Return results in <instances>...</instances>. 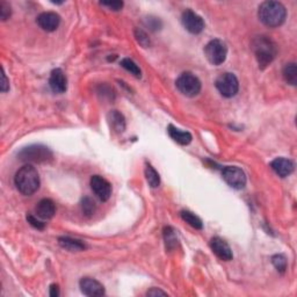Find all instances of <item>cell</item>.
Returning <instances> with one entry per match:
<instances>
[{
	"label": "cell",
	"instance_id": "cell-21",
	"mask_svg": "<svg viewBox=\"0 0 297 297\" xmlns=\"http://www.w3.org/2000/svg\"><path fill=\"white\" fill-rule=\"evenodd\" d=\"M180 216L183 220L188 223L189 225L193 226L194 229H198V230H201L203 228V223L202 221L200 220V217L196 216L195 214H193L192 211H188V210H184L180 213Z\"/></svg>",
	"mask_w": 297,
	"mask_h": 297
},
{
	"label": "cell",
	"instance_id": "cell-29",
	"mask_svg": "<svg viewBox=\"0 0 297 297\" xmlns=\"http://www.w3.org/2000/svg\"><path fill=\"white\" fill-rule=\"evenodd\" d=\"M100 4L102 6L108 7L110 11H115V12H117V11H120L123 7V3L122 2H102Z\"/></svg>",
	"mask_w": 297,
	"mask_h": 297
},
{
	"label": "cell",
	"instance_id": "cell-19",
	"mask_svg": "<svg viewBox=\"0 0 297 297\" xmlns=\"http://www.w3.org/2000/svg\"><path fill=\"white\" fill-rule=\"evenodd\" d=\"M58 244L61 245V247L65 248L70 252H78V251H84L86 248V245H85L81 240L70 238V237H61L58 238Z\"/></svg>",
	"mask_w": 297,
	"mask_h": 297
},
{
	"label": "cell",
	"instance_id": "cell-17",
	"mask_svg": "<svg viewBox=\"0 0 297 297\" xmlns=\"http://www.w3.org/2000/svg\"><path fill=\"white\" fill-rule=\"evenodd\" d=\"M167 132H169L171 138H172L174 142L180 144V145H188L193 139L191 132L183 131V130L174 127L173 124L169 125V128H167Z\"/></svg>",
	"mask_w": 297,
	"mask_h": 297
},
{
	"label": "cell",
	"instance_id": "cell-26",
	"mask_svg": "<svg viewBox=\"0 0 297 297\" xmlns=\"http://www.w3.org/2000/svg\"><path fill=\"white\" fill-rule=\"evenodd\" d=\"M81 209H83V213L86 216H92L95 211V203L90 198H85L81 201Z\"/></svg>",
	"mask_w": 297,
	"mask_h": 297
},
{
	"label": "cell",
	"instance_id": "cell-15",
	"mask_svg": "<svg viewBox=\"0 0 297 297\" xmlns=\"http://www.w3.org/2000/svg\"><path fill=\"white\" fill-rule=\"evenodd\" d=\"M270 169H272L274 172H275L278 177L281 178H287L290 176V174L294 172L295 165L290 159L280 157L275 158L274 161L269 164Z\"/></svg>",
	"mask_w": 297,
	"mask_h": 297
},
{
	"label": "cell",
	"instance_id": "cell-24",
	"mask_svg": "<svg viewBox=\"0 0 297 297\" xmlns=\"http://www.w3.org/2000/svg\"><path fill=\"white\" fill-rule=\"evenodd\" d=\"M121 66L123 69L127 70L128 72H130L131 74H133L136 78H140V76H142V72H140V69L139 66L136 64L135 62L132 61V59L130 58H123L121 61Z\"/></svg>",
	"mask_w": 297,
	"mask_h": 297
},
{
	"label": "cell",
	"instance_id": "cell-34",
	"mask_svg": "<svg viewBox=\"0 0 297 297\" xmlns=\"http://www.w3.org/2000/svg\"><path fill=\"white\" fill-rule=\"evenodd\" d=\"M49 295L51 297H58L59 296V288H58L57 284H51L50 285Z\"/></svg>",
	"mask_w": 297,
	"mask_h": 297
},
{
	"label": "cell",
	"instance_id": "cell-11",
	"mask_svg": "<svg viewBox=\"0 0 297 297\" xmlns=\"http://www.w3.org/2000/svg\"><path fill=\"white\" fill-rule=\"evenodd\" d=\"M210 248L215 254L223 261H230L232 260L233 254L231 247L229 246V244L226 243L224 239L220 238V237H214L210 240Z\"/></svg>",
	"mask_w": 297,
	"mask_h": 297
},
{
	"label": "cell",
	"instance_id": "cell-32",
	"mask_svg": "<svg viewBox=\"0 0 297 297\" xmlns=\"http://www.w3.org/2000/svg\"><path fill=\"white\" fill-rule=\"evenodd\" d=\"M3 73H2V77H3V81H2V92L5 93L10 90V81L7 80V77H6V73H5V70L3 68Z\"/></svg>",
	"mask_w": 297,
	"mask_h": 297
},
{
	"label": "cell",
	"instance_id": "cell-3",
	"mask_svg": "<svg viewBox=\"0 0 297 297\" xmlns=\"http://www.w3.org/2000/svg\"><path fill=\"white\" fill-rule=\"evenodd\" d=\"M252 49L261 69H265L274 61L277 54L276 44L267 36H257L252 42Z\"/></svg>",
	"mask_w": 297,
	"mask_h": 297
},
{
	"label": "cell",
	"instance_id": "cell-31",
	"mask_svg": "<svg viewBox=\"0 0 297 297\" xmlns=\"http://www.w3.org/2000/svg\"><path fill=\"white\" fill-rule=\"evenodd\" d=\"M27 221L29 224H31L32 226H34L35 229H39V230H43L44 226H46V224H44L43 222H41L37 220V218H35L34 216H32V215H28L27 216Z\"/></svg>",
	"mask_w": 297,
	"mask_h": 297
},
{
	"label": "cell",
	"instance_id": "cell-16",
	"mask_svg": "<svg viewBox=\"0 0 297 297\" xmlns=\"http://www.w3.org/2000/svg\"><path fill=\"white\" fill-rule=\"evenodd\" d=\"M36 215L42 220H50L54 217L56 213L55 203L50 199H43L37 203L36 206Z\"/></svg>",
	"mask_w": 297,
	"mask_h": 297
},
{
	"label": "cell",
	"instance_id": "cell-1",
	"mask_svg": "<svg viewBox=\"0 0 297 297\" xmlns=\"http://www.w3.org/2000/svg\"><path fill=\"white\" fill-rule=\"evenodd\" d=\"M14 183H16L18 191L21 194L31 196L40 188L41 181L39 172L33 165L26 164L17 172Z\"/></svg>",
	"mask_w": 297,
	"mask_h": 297
},
{
	"label": "cell",
	"instance_id": "cell-23",
	"mask_svg": "<svg viewBox=\"0 0 297 297\" xmlns=\"http://www.w3.org/2000/svg\"><path fill=\"white\" fill-rule=\"evenodd\" d=\"M164 239H165L167 250H173V248L177 246L178 237L173 228H171V226H166L164 229Z\"/></svg>",
	"mask_w": 297,
	"mask_h": 297
},
{
	"label": "cell",
	"instance_id": "cell-22",
	"mask_svg": "<svg viewBox=\"0 0 297 297\" xmlns=\"http://www.w3.org/2000/svg\"><path fill=\"white\" fill-rule=\"evenodd\" d=\"M145 178L147 184L151 186L152 188H157L161 185V177L157 171H156L151 165H146L145 167Z\"/></svg>",
	"mask_w": 297,
	"mask_h": 297
},
{
	"label": "cell",
	"instance_id": "cell-33",
	"mask_svg": "<svg viewBox=\"0 0 297 297\" xmlns=\"http://www.w3.org/2000/svg\"><path fill=\"white\" fill-rule=\"evenodd\" d=\"M146 295L147 296H166L167 292L163 291V290H161V289H158V288H152V289H150V290H148L146 292Z\"/></svg>",
	"mask_w": 297,
	"mask_h": 297
},
{
	"label": "cell",
	"instance_id": "cell-2",
	"mask_svg": "<svg viewBox=\"0 0 297 297\" xmlns=\"http://www.w3.org/2000/svg\"><path fill=\"white\" fill-rule=\"evenodd\" d=\"M258 17L267 27L276 28L284 22L287 10L278 2H265L259 6Z\"/></svg>",
	"mask_w": 297,
	"mask_h": 297
},
{
	"label": "cell",
	"instance_id": "cell-13",
	"mask_svg": "<svg viewBox=\"0 0 297 297\" xmlns=\"http://www.w3.org/2000/svg\"><path fill=\"white\" fill-rule=\"evenodd\" d=\"M61 24V17L55 12H44L37 18V25L46 32H55Z\"/></svg>",
	"mask_w": 297,
	"mask_h": 297
},
{
	"label": "cell",
	"instance_id": "cell-5",
	"mask_svg": "<svg viewBox=\"0 0 297 297\" xmlns=\"http://www.w3.org/2000/svg\"><path fill=\"white\" fill-rule=\"evenodd\" d=\"M177 88L188 98L198 95L201 91V81L191 72L181 73L176 81Z\"/></svg>",
	"mask_w": 297,
	"mask_h": 297
},
{
	"label": "cell",
	"instance_id": "cell-6",
	"mask_svg": "<svg viewBox=\"0 0 297 297\" xmlns=\"http://www.w3.org/2000/svg\"><path fill=\"white\" fill-rule=\"evenodd\" d=\"M204 55L213 65H221L225 62L228 55V47L223 41L215 39L204 47Z\"/></svg>",
	"mask_w": 297,
	"mask_h": 297
},
{
	"label": "cell",
	"instance_id": "cell-7",
	"mask_svg": "<svg viewBox=\"0 0 297 297\" xmlns=\"http://www.w3.org/2000/svg\"><path fill=\"white\" fill-rule=\"evenodd\" d=\"M216 88L225 98H232L239 90V81L233 73L225 72L222 73L216 79Z\"/></svg>",
	"mask_w": 297,
	"mask_h": 297
},
{
	"label": "cell",
	"instance_id": "cell-9",
	"mask_svg": "<svg viewBox=\"0 0 297 297\" xmlns=\"http://www.w3.org/2000/svg\"><path fill=\"white\" fill-rule=\"evenodd\" d=\"M181 22L186 31L191 34H200L204 29L203 19L192 10H186L181 16Z\"/></svg>",
	"mask_w": 297,
	"mask_h": 297
},
{
	"label": "cell",
	"instance_id": "cell-8",
	"mask_svg": "<svg viewBox=\"0 0 297 297\" xmlns=\"http://www.w3.org/2000/svg\"><path fill=\"white\" fill-rule=\"evenodd\" d=\"M222 177L230 187L243 189L246 186V174L237 166H226L222 171Z\"/></svg>",
	"mask_w": 297,
	"mask_h": 297
},
{
	"label": "cell",
	"instance_id": "cell-12",
	"mask_svg": "<svg viewBox=\"0 0 297 297\" xmlns=\"http://www.w3.org/2000/svg\"><path fill=\"white\" fill-rule=\"evenodd\" d=\"M80 290L86 296H102L105 294V287L99 281L91 277H84L79 282Z\"/></svg>",
	"mask_w": 297,
	"mask_h": 297
},
{
	"label": "cell",
	"instance_id": "cell-20",
	"mask_svg": "<svg viewBox=\"0 0 297 297\" xmlns=\"http://www.w3.org/2000/svg\"><path fill=\"white\" fill-rule=\"evenodd\" d=\"M282 76L285 83L291 85V86H296L297 84V66L295 63H288L285 64L282 71Z\"/></svg>",
	"mask_w": 297,
	"mask_h": 297
},
{
	"label": "cell",
	"instance_id": "cell-4",
	"mask_svg": "<svg viewBox=\"0 0 297 297\" xmlns=\"http://www.w3.org/2000/svg\"><path fill=\"white\" fill-rule=\"evenodd\" d=\"M18 158L26 163H46L53 159V152L48 146L39 144L22 148L18 154Z\"/></svg>",
	"mask_w": 297,
	"mask_h": 297
},
{
	"label": "cell",
	"instance_id": "cell-28",
	"mask_svg": "<svg viewBox=\"0 0 297 297\" xmlns=\"http://www.w3.org/2000/svg\"><path fill=\"white\" fill-rule=\"evenodd\" d=\"M11 6L6 2L0 3V18L3 21H6L11 17Z\"/></svg>",
	"mask_w": 297,
	"mask_h": 297
},
{
	"label": "cell",
	"instance_id": "cell-25",
	"mask_svg": "<svg viewBox=\"0 0 297 297\" xmlns=\"http://www.w3.org/2000/svg\"><path fill=\"white\" fill-rule=\"evenodd\" d=\"M272 262L274 267L277 269V272H280L281 274H283L285 272V269H287V258H285L283 254L273 255Z\"/></svg>",
	"mask_w": 297,
	"mask_h": 297
},
{
	"label": "cell",
	"instance_id": "cell-10",
	"mask_svg": "<svg viewBox=\"0 0 297 297\" xmlns=\"http://www.w3.org/2000/svg\"><path fill=\"white\" fill-rule=\"evenodd\" d=\"M91 188L93 193H94L96 198H98L100 201L106 202L108 201L110 195H111V186L107 181L105 178L100 176H93L91 178Z\"/></svg>",
	"mask_w": 297,
	"mask_h": 297
},
{
	"label": "cell",
	"instance_id": "cell-14",
	"mask_svg": "<svg viewBox=\"0 0 297 297\" xmlns=\"http://www.w3.org/2000/svg\"><path fill=\"white\" fill-rule=\"evenodd\" d=\"M49 86L51 91L57 94H62L68 88V79L64 72L61 69H55L50 74L49 78Z\"/></svg>",
	"mask_w": 297,
	"mask_h": 297
},
{
	"label": "cell",
	"instance_id": "cell-30",
	"mask_svg": "<svg viewBox=\"0 0 297 297\" xmlns=\"http://www.w3.org/2000/svg\"><path fill=\"white\" fill-rule=\"evenodd\" d=\"M146 25L152 31H157V29H161L162 27V21L157 18H147Z\"/></svg>",
	"mask_w": 297,
	"mask_h": 297
},
{
	"label": "cell",
	"instance_id": "cell-18",
	"mask_svg": "<svg viewBox=\"0 0 297 297\" xmlns=\"http://www.w3.org/2000/svg\"><path fill=\"white\" fill-rule=\"evenodd\" d=\"M108 122L109 125L115 132L122 133L125 130V118L120 111L117 110H111L108 114Z\"/></svg>",
	"mask_w": 297,
	"mask_h": 297
},
{
	"label": "cell",
	"instance_id": "cell-27",
	"mask_svg": "<svg viewBox=\"0 0 297 297\" xmlns=\"http://www.w3.org/2000/svg\"><path fill=\"white\" fill-rule=\"evenodd\" d=\"M135 37H136L137 42H138L143 48H147L148 46H150V39L147 37L146 33L142 31V29H139V28L135 29Z\"/></svg>",
	"mask_w": 297,
	"mask_h": 297
}]
</instances>
